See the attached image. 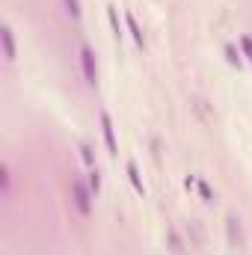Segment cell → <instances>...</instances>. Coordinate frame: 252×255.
<instances>
[{
  "mask_svg": "<svg viewBox=\"0 0 252 255\" xmlns=\"http://www.w3.org/2000/svg\"><path fill=\"white\" fill-rule=\"evenodd\" d=\"M80 68H83V77H86V86H98V63H95V51L89 45L80 48Z\"/></svg>",
  "mask_w": 252,
  "mask_h": 255,
  "instance_id": "1",
  "label": "cell"
},
{
  "mask_svg": "<svg viewBox=\"0 0 252 255\" xmlns=\"http://www.w3.org/2000/svg\"><path fill=\"white\" fill-rule=\"evenodd\" d=\"M226 57H229V63L232 65H241V54L235 51V45H226Z\"/></svg>",
  "mask_w": 252,
  "mask_h": 255,
  "instance_id": "12",
  "label": "cell"
},
{
  "mask_svg": "<svg viewBox=\"0 0 252 255\" xmlns=\"http://www.w3.org/2000/svg\"><path fill=\"white\" fill-rule=\"evenodd\" d=\"M127 178H130L133 190L139 193V196H145V184H142V178H139V169H136V163H133V160H127Z\"/></svg>",
  "mask_w": 252,
  "mask_h": 255,
  "instance_id": "6",
  "label": "cell"
},
{
  "mask_svg": "<svg viewBox=\"0 0 252 255\" xmlns=\"http://www.w3.org/2000/svg\"><path fill=\"white\" fill-rule=\"evenodd\" d=\"M92 196H95V193L89 190V187H83L80 181H74V205H77V211H80L83 217L92 214V202H89Z\"/></svg>",
  "mask_w": 252,
  "mask_h": 255,
  "instance_id": "3",
  "label": "cell"
},
{
  "mask_svg": "<svg viewBox=\"0 0 252 255\" xmlns=\"http://www.w3.org/2000/svg\"><path fill=\"white\" fill-rule=\"evenodd\" d=\"M107 18H110L113 36H116V39H122V30H119V18H116V6H107Z\"/></svg>",
  "mask_w": 252,
  "mask_h": 255,
  "instance_id": "9",
  "label": "cell"
},
{
  "mask_svg": "<svg viewBox=\"0 0 252 255\" xmlns=\"http://www.w3.org/2000/svg\"><path fill=\"white\" fill-rule=\"evenodd\" d=\"M0 39H3L6 63H15V39H12V30H9V27H3V30H0Z\"/></svg>",
  "mask_w": 252,
  "mask_h": 255,
  "instance_id": "4",
  "label": "cell"
},
{
  "mask_svg": "<svg viewBox=\"0 0 252 255\" xmlns=\"http://www.w3.org/2000/svg\"><path fill=\"white\" fill-rule=\"evenodd\" d=\"M169 244H172V250H175V253H181V250H184V247H181V238H178L175 232H169Z\"/></svg>",
  "mask_w": 252,
  "mask_h": 255,
  "instance_id": "14",
  "label": "cell"
},
{
  "mask_svg": "<svg viewBox=\"0 0 252 255\" xmlns=\"http://www.w3.org/2000/svg\"><path fill=\"white\" fill-rule=\"evenodd\" d=\"M89 190L95 193V196L101 193V172H98V166H92V169H89Z\"/></svg>",
  "mask_w": 252,
  "mask_h": 255,
  "instance_id": "7",
  "label": "cell"
},
{
  "mask_svg": "<svg viewBox=\"0 0 252 255\" xmlns=\"http://www.w3.org/2000/svg\"><path fill=\"white\" fill-rule=\"evenodd\" d=\"M241 48H244L247 60H252V36H241Z\"/></svg>",
  "mask_w": 252,
  "mask_h": 255,
  "instance_id": "13",
  "label": "cell"
},
{
  "mask_svg": "<svg viewBox=\"0 0 252 255\" xmlns=\"http://www.w3.org/2000/svg\"><path fill=\"white\" fill-rule=\"evenodd\" d=\"M80 157H83V163H86V166H89V169H92V166H95V160H92V151H89V145H86V142H83V145H80Z\"/></svg>",
  "mask_w": 252,
  "mask_h": 255,
  "instance_id": "11",
  "label": "cell"
},
{
  "mask_svg": "<svg viewBox=\"0 0 252 255\" xmlns=\"http://www.w3.org/2000/svg\"><path fill=\"white\" fill-rule=\"evenodd\" d=\"M101 133H104V142H107V151H110V157H116V154H119V142H116L113 119H110V113H107V110H101Z\"/></svg>",
  "mask_w": 252,
  "mask_h": 255,
  "instance_id": "2",
  "label": "cell"
},
{
  "mask_svg": "<svg viewBox=\"0 0 252 255\" xmlns=\"http://www.w3.org/2000/svg\"><path fill=\"white\" fill-rule=\"evenodd\" d=\"M125 21H127V30H130V36H133V42H136V48H145V36H142V30H139L133 12H125Z\"/></svg>",
  "mask_w": 252,
  "mask_h": 255,
  "instance_id": "5",
  "label": "cell"
},
{
  "mask_svg": "<svg viewBox=\"0 0 252 255\" xmlns=\"http://www.w3.org/2000/svg\"><path fill=\"white\" fill-rule=\"evenodd\" d=\"M63 6H65V12L77 21L80 18V0H63Z\"/></svg>",
  "mask_w": 252,
  "mask_h": 255,
  "instance_id": "10",
  "label": "cell"
},
{
  "mask_svg": "<svg viewBox=\"0 0 252 255\" xmlns=\"http://www.w3.org/2000/svg\"><path fill=\"white\" fill-rule=\"evenodd\" d=\"M196 190H199V196H202L208 205L214 202V190H211V184H208V181H196Z\"/></svg>",
  "mask_w": 252,
  "mask_h": 255,
  "instance_id": "8",
  "label": "cell"
}]
</instances>
